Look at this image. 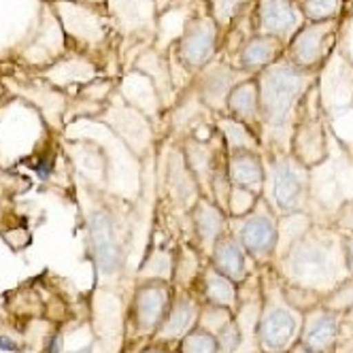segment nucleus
<instances>
[{
    "instance_id": "nucleus-1",
    "label": "nucleus",
    "mask_w": 353,
    "mask_h": 353,
    "mask_svg": "<svg viewBox=\"0 0 353 353\" xmlns=\"http://www.w3.org/2000/svg\"><path fill=\"white\" fill-rule=\"evenodd\" d=\"M305 88V77L294 66H274L262 81V92L258 94V105L262 107V117L272 128L285 123L296 98Z\"/></svg>"
},
{
    "instance_id": "nucleus-2",
    "label": "nucleus",
    "mask_w": 353,
    "mask_h": 353,
    "mask_svg": "<svg viewBox=\"0 0 353 353\" xmlns=\"http://www.w3.org/2000/svg\"><path fill=\"white\" fill-rule=\"evenodd\" d=\"M288 268L294 279L307 288H319L334 279V262L330 249L311 236H305L292 245Z\"/></svg>"
},
{
    "instance_id": "nucleus-3",
    "label": "nucleus",
    "mask_w": 353,
    "mask_h": 353,
    "mask_svg": "<svg viewBox=\"0 0 353 353\" xmlns=\"http://www.w3.org/2000/svg\"><path fill=\"white\" fill-rule=\"evenodd\" d=\"M272 196L281 213H296L302 209L307 196V172L298 162L281 160L272 170Z\"/></svg>"
},
{
    "instance_id": "nucleus-4",
    "label": "nucleus",
    "mask_w": 353,
    "mask_h": 353,
    "mask_svg": "<svg viewBox=\"0 0 353 353\" xmlns=\"http://www.w3.org/2000/svg\"><path fill=\"white\" fill-rule=\"evenodd\" d=\"M90 239L94 247V256L98 270L103 274H115L121 264V247L111 223V217L105 211H92L90 213Z\"/></svg>"
},
{
    "instance_id": "nucleus-5",
    "label": "nucleus",
    "mask_w": 353,
    "mask_h": 353,
    "mask_svg": "<svg viewBox=\"0 0 353 353\" xmlns=\"http://www.w3.org/2000/svg\"><path fill=\"white\" fill-rule=\"evenodd\" d=\"M276 239H279V232H276V223L272 215L260 211L247 215L236 232V241L243 245V249L251 258L260 262L266 260L274 251Z\"/></svg>"
},
{
    "instance_id": "nucleus-6",
    "label": "nucleus",
    "mask_w": 353,
    "mask_h": 353,
    "mask_svg": "<svg viewBox=\"0 0 353 353\" xmlns=\"http://www.w3.org/2000/svg\"><path fill=\"white\" fill-rule=\"evenodd\" d=\"M170 290L162 279L145 283L134 298V317L137 325L143 332H156L162 325L168 307H170Z\"/></svg>"
},
{
    "instance_id": "nucleus-7",
    "label": "nucleus",
    "mask_w": 353,
    "mask_h": 353,
    "mask_svg": "<svg viewBox=\"0 0 353 353\" xmlns=\"http://www.w3.org/2000/svg\"><path fill=\"white\" fill-rule=\"evenodd\" d=\"M298 332V319L288 307H270L258 323V341L266 353H279L290 347Z\"/></svg>"
},
{
    "instance_id": "nucleus-8",
    "label": "nucleus",
    "mask_w": 353,
    "mask_h": 353,
    "mask_svg": "<svg viewBox=\"0 0 353 353\" xmlns=\"http://www.w3.org/2000/svg\"><path fill=\"white\" fill-rule=\"evenodd\" d=\"M336 334H339L336 313L330 309L315 311L307 317L305 325H302L300 345H305L307 349L317 353H330V349L336 343Z\"/></svg>"
},
{
    "instance_id": "nucleus-9",
    "label": "nucleus",
    "mask_w": 353,
    "mask_h": 353,
    "mask_svg": "<svg viewBox=\"0 0 353 353\" xmlns=\"http://www.w3.org/2000/svg\"><path fill=\"white\" fill-rule=\"evenodd\" d=\"M247 251L234 236H221L215 247L211 249V266L217 268L221 274H225L234 283L247 279Z\"/></svg>"
},
{
    "instance_id": "nucleus-10",
    "label": "nucleus",
    "mask_w": 353,
    "mask_h": 353,
    "mask_svg": "<svg viewBox=\"0 0 353 353\" xmlns=\"http://www.w3.org/2000/svg\"><path fill=\"white\" fill-rule=\"evenodd\" d=\"M228 176L236 188L256 194L264 181L262 160L249 149H234L228 160Z\"/></svg>"
},
{
    "instance_id": "nucleus-11",
    "label": "nucleus",
    "mask_w": 353,
    "mask_h": 353,
    "mask_svg": "<svg viewBox=\"0 0 353 353\" xmlns=\"http://www.w3.org/2000/svg\"><path fill=\"white\" fill-rule=\"evenodd\" d=\"M198 319V307L190 296H176L170 300L168 313L158 327V336L162 341L183 339L190 330H194V323Z\"/></svg>"
},
{
    "instance_id": "nucleus-12",
    "label": "nucleus",
    "mask_w": 353,
    "mask_h": 353,
    "mask_svg": "<svg viewBox=\"0 0 353 353\" xmlns=\"http://www.w3.org/2000/svg\"><path fill=\"white\" fill-rule=\"evenodd\" d=\"M215 49V28L209 21H198L188 30L181 47V56L190 66H203Z\"/></svg>"
},
{
    "instance_id": "nucleus-13",
    "label": "nucleus",
    "mask_w": 353,
    "mask_h": 353,
    "mask_svg": "<svg viewBox=\"0 0 353 353\" xmlns=\"http://www.w3.org/2000/svg\"><path fill=\"white\" fill-rule=\"evenodd\" d=\"M194 228L203 247L213 249L223 236V213L209 200H200L194 209Z\"/></svg>"
},
{
    "instance_id": "nucleus-14",
    "label": "nucleus",
    "mask_w": 353,
    "mask_h": 353,
    "mask_svg": "<svg viewBox=\"0 0 353 353\" xmlns=\"http://www.w3.org/2000/svg\"><path fill=\"white\" fill-rule=\"evenodd\" d=\"M203 290L211 307H221L234 311L236 307V283L221 274L217 268L209 266L203 274Z\"/></svg>"
},
{
    "instance_id": "nucleus-15",
    "label": "nucleus",
    "mask_w": 353,
    "mask_h": 353,
    "mask_svg": "<svg viewBox=\"0 0 353 353\" xmlns=\"http://www.w3.org/2000/svg\"><path fill=\"white\" fill-rule=\"evenodd\" d=\"M260 19L264 28L274 34H288L298 23L296 11L290 0H262Z\"/></svg>"
},
{
    "instance_id": "nucleus-16",
    "label": "nucleus",
    "mask_w": 353,
    "mask_h": 353,
    "mask_svg": "<svg viewBox=\"0 0 353 353\" xmlns=\"http://www.w3.org/2000/svg\"><path fill=\"white\" fill-rule=\"evenodd\" d=\"M325 34H327V26H321V23H313L311 28L302 30L292 47L294 52V60L302 66H311L315 64L325 47Z\"/></svg>"
},
{
    "instance_id": "nucleus-17",
    "label": "nucleus",
    "mask_w": 353,
    "mask_h": 353,
    "mask_svg": "<svg viewBox=\"0 0 353 353\" xmlns=\"http://www.w3.org/2000/svg\"><path fill=\"white\" fill-rule=\"evenodd\" d=\"M228 109L241 117L251 119L258 111V88L256 83H243L228 96Z\"/></svg>"
},
{
    "instance_id": "nucleus-18",
    "label": "nucleus",
    "mask_w": 353,
    "mask_h": 353,
    "mask_svg": "<svg viewBox=\"0 0 353 353\" xmlns=\"http://www.w3.org/2000/svg\"><path fill=\"white\" fill-rule=\"evenodd\" d=\"M276 52V43L272 39H254L243 52V64L249 68H258L272 62Z\"/></svg>"
},
{
    "instance_id": "nucleus-19",
    "label": "nucleus",
    "mask_w": 353,
    "mask_h": 353,
    "mask_svg": "<svg viewBox=\"0 0 353 353\" xmlns=\"http://www.w3.org/2000/svg\"><path fill=\"white\" fill-rule=\"evenodd\" d=\"M181 353H219V345L213 332L194 327L181 339Z\"/></svg>"
},
{
    "instance_id": "nucleus-20",
    "label": "nucleus",
    "mask_w": 353,
    "mask_h": 353,
    "mask_svg": "<svg viewBox=\"0 0 353 353\" xmlns=\"http://www.w3.org/2000/svg\"><path fill=\"white\" fill-rule=\"evenodd\" d=\"M343 0H305V13L313 21H323L330 19L341 11Z\"/></svg>"
},
{
    "instance_id": "nucleus-21",
    "label": "nucleus",
    "mask_w": 353,
    "mask_h": 353,
    "mask_svg": "<svg viewBox=\"0 0 353 353\" xmlns=\"http://www.w3.org/2000/svg\"><path fill=\"white\" fill-rule=\"evenodd\" d=\"M215 339L219 345V353H234L241 347V325L236 323V319L232 317L223 327H219Z\"/></svg>"
},
{
    "instance_id": "nucleus-22",
    "label": "nucleus",
    "mask_w": 353,
    "mask_h": 353,
    "mask_svg": "<svg viewBox=\"0 0 353 353\" xmlns=\"http://www.w3.org/2000/svg\"><path fill=\"white\" fill-rule=\"evenodd\" d=\"M345 262H347L349 272H353V236L345 239Z\"/></svg>"
},
{
    "instance_id": "nucleus-23",
    "label": "nucleus",
    "mask_w": 353,
    "mask_h": 353,
    "mask_svg": "<svg viewBox=\"0 0 353 353\" xmlns=\"http://www.w3.org/2000/svg\"><path fill=\"white\" fill-rule=\"evenodd\" d=\"M341 223L353 230V205H349V207L343 209V213H341Z\"/></svg>"
},
{
    "instance_id": "nucleus-24",
    "label": "nucleus",
    "mask_w": 353,
    "mask_h": 353,
    "mask_svg": "<svg viewBox=\"0 0 353 353\" xmlns=\"http://www.w3.org/2000/svg\"><path fill=\"white\" fill-rule=\"evenodd\" d=\"M37 170H39V176H41V179H47L49 172H52V162H43Z\"/></svg>"
},
{
    "instance_id": "nucleus-25",
    "label": "nucleus",
    "mask_w": 353,
    "mask_h": 353,
    "mask_svg": "<svg viewBox=\"0 0 353 353\" xmlns=\"http://www.w3.org/2000/svg\"><path fill=\"white\" fill-rule=\"evenodd\" d=\"M0 349H3V351H13L15 349V343L11 341V339H5V336H0Z\"/></svg>"
},
{
    "instance_id": "nucleus-26",
    "label": "nucleus",
    "mask_w": 353,
    "mask_h": 353,
    "mask_svg": "<svg viewBox=\"0 0 353 353\" xmlns=\"http://www.w3.org/2000/svg\"><path fill=\"white\" fill-rule=\"evenodd\" d=\"M290 353H317V351H311V349H307L305 345H300V343H298V345H294V347H292V351H290Z\"/></svg>"
},
{
    "instance_id": "nucleus-27",
    "label": "nucleus",
    "mask_w": 353,
    "mask_h": 353,
    "mask_svg": "<svg viewBox=\"0 0 353 353\" xmlns=\"http://www.w3.org/2000/svg\"><path fill=\"white\" fill-rule=\"evenodd\" d=\"M147 353H166V351H162V349H151V351H147Z\"/></svg>"
},
{
    "instance_id": "nucleus-28",
    "label": "nucleus",
    "mask_w": 353,
    "mask_h": 353,
    "mask_svg": "<svg viewBox=\"0 0 353 353\" xmlns=\"http://www.w3.org/2000/svg\"><path fill=\"white\" fill-rule=\"evenodd\" d=\"M0 92H3V90H0Z\"/></svg>"
}]
</instances>
